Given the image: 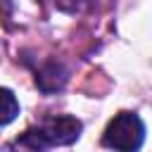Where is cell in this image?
<instances>
[{"label":"cell","mask_w":152,"mask_h":152,"mask_svg":"<svg viewBox=\"0 0 152 152\" xmlns=\"http://www.w3.org/2000/svg\"><path fill=\"white\" fill-rule=\"evenodd\" d=\"M145 142V124L133 112H119L102 133V145L114 152H138Z\"/></svg>","instance_id":"obj_1"},{"label":"cell","mask_w":152,"mask_h":152,"mask_svg":"<svg viewBox=\"0 0 152 152\" xmlns=\"http://www.w3.org/2000/svg\"><path fill=\"white\" fill-rule=\"evenodd\" d=\"M38 131L43 133L45 142L52 147V145H71L78 140L81 131H83V124L71 116V114H57V116H48L38 124Z\"/></svg>","instance_id":"obj_2"},{"label":"cell","mask_w":152,"mask_h":152,"mask_svg":"<svg viewBox=\"0 0 152 152\" xmlns=\"http://www.w3.org/2000/svg\"><path fill=\"white\" fill-rule=\"evenodd\" d=\"M66 69L62 62H45L38 71H36V86L45 93V95H52V93H59L64 86H66Z\"/></svg>","instance_id":"obj_3"},{"label":"cell","mask_w":152,"mask_h":152,"mask_svg":"<svg viewBox=\"0 0 152 152\" xmlns=\"http://www.w3.org/2000/svg\"><path fill=\"white\" fill-rule=\"evenodd\" d=\"M2 124L7 126L17 114H19V102L14 100V93L10 90V88H2Z\"/></svg>","instance_id":"obj_4"},{"label":"cell","mask_w":152,"mask_h":152,"mask_svg":"<svg viewBox=\"0 0 152 152\" xmlns=\"http://www.w3.org/2000/svg\"><path fill=\"white\" fill-rule=\"evenodd\" d=\"M93 0H57V10L66 12V14H76V12H83Z\"/></svg>","instance_id":"obj_5"}]
</instances>
